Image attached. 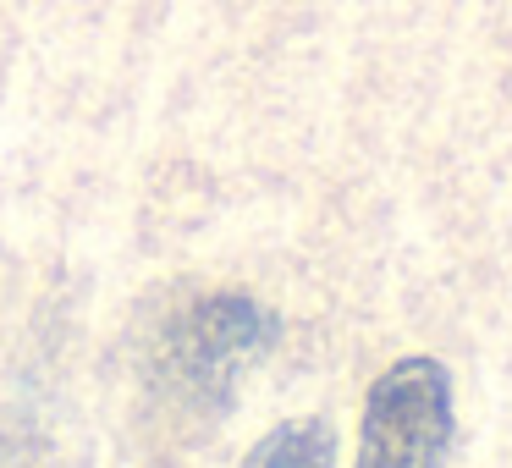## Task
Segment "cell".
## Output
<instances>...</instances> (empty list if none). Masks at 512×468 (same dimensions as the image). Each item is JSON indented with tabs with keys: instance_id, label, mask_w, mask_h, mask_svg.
Returning <instances> with one entry per match:
<instances>
[{
	"instance_id": "6da1fadb",
	"label": "cell",
	"mask_w": 512,
	"mask_h": 468,
	"mask_svg": "<svg viewBox=\"0 0 512 468\" xmlns=\"http://www.w3.org/2000/svg\"><path fill=\"white\" fill-rule=\"evenodd\" d=\"M276 342H281L276 309H265L248 292H204L182 314H171V325L160 331L155 380L182 408L221 413L237 397L248 369L276 353Z\"/></svg>"
},
{
	"instance_id": "7a4b0ae2",
	"label": "cell",
	"mask_w": 512,
	"mask_h": 468,
	"mask_svg": "<svg viewBox=\"0 0 512 468\" xmlns=\"http://www.w3.org/2000/svg\"><path fill=\"white\" fill-rule=\"evenodd\" d=\"M457 435L452 375L441 358L413 353L380 369L364 397L353 468H441Z\"/></svg>"
},
{
	"instance_id": "3957f363",
	"label": "cell",
	"mask_w": 512,
	"mask_h": 468,
	"mask_svg": "<svg viewBox=\"0 0 512 468\" xmlns=\"http://www.w3.org/2000/svg\"><path fill=\"white\" fill-rule=\"evenodd\" d=\"M243 468H336V430L325 419H287L254 441Z\"/></svg>"
}]
</instances>
